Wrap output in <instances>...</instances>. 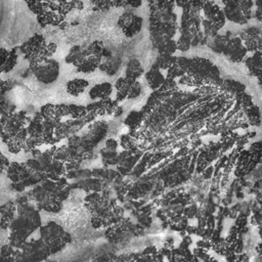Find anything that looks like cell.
<instances>
[{"label": "cell", "mask_w": 262, "mask_h": 262, "mask_svg": "<svg viewBox=\"0 0 262 262\" xmlns=\"http://www.w3.org/2000/svg\"><path fill=\"white\" fill-rule=\"evenodd\" d=\"M41 226L39 212L28 204L17 206L16 217L12 221L9 230V242L13 248L20 249L28 237Z\"/></svg>", "instance_id": "cell-1"}, {"label": "cell", "mask_w": 262, "mask_h": 262, "mask_svg": "<svg viewBox=\"0 0 262 262\" xmlns=\"http://www.w3.org/2000/svg\"><path fill=\"white\" fill-rule=\"evenodd\" d=\"M186 75L192 78L195 87L208 84L220 86L223 80L220 77L218 67L212 60L201 56L189 57V64Z\"/></svg>", "instance_id": "cell-2"}, {"label": "cell", "mask_w": 262, "mask_h": 262, "mask_svg": "<svg viewBox=\"0 0 262 262\" xmlns=\"http://www.w3.org/2000/svg\"><path fill=\"white\" fill-rule=\"evenodd\" d=\"M202 32L209 40L224 28L226 17L223 8L214 0H208L202 11Z\"/></svg>", "instance_id": "cell-3"}, {"label": "cell", "mask_w": 262, "mask_h": 262, "mask_svg": "<svg viewBox=\"0 0 262 262\" xmlns=\"http://www.w3.org/2000/svg\"><path fill=\"white\" fill-rule=\"evenodd\" d=\"M47 42L43 35L35 34L18 47L25 58L30 62L31 68L35 64L52 57L47 50Z\"/></svg>", "instance_id": "cell-4"}, {"label": "cell", "mask_w": 262, "mask_h": 262, "mask_svg": "<svg viewBox=\"0 0 262 262\" xmlns=\"http://www.w3.org/2000/svg\"><path fill=\"white\" fill-rule=\"evenodd\" d=\"M40 239L48 247L50 253H55L62 249L71 241V236L56 222L50 221L39 228Z\"/></svg>", "instance_id": "cell-5"}, {"label": "cell", "mask_w": 262, "mask_h": 262, "mask_svg": "<svg viewBox=\"0 0 262 262\" xmlns=\"http://www.w3.org/2000/svg\"><path fill=\"white\" fill-rule=\"evenodd\" d=\"M32 72L37 81L42 84L49 85L54 83L58 79L60 73V66L56 59L49 57L32 67Z\"/></svg>", "instance_id": "cell-6"}, {"label": "cell", "mask_w": 262, "mask_h": 262, "mask_svg": "<svg viewBox=\"0 0 262 262\" xmlns=\"http://www.w3.org/2000/svg\"><path fill=\"white\" fill-rule=\"evenodd\" d=\"M148 32L150 43L174 39L178 33V23L160 21L148 17Z\"/></svg>", "instance_id": "cell-7"}, {"label": "cell", "mask_w": 262, "mask_h": 262, "mask_svg": "<svg viewBox=\"0 0 262 262\" xmlns=\"http://www.w3.org/2000/svg\"><path fill=\"white\" fill-rule=\"evenodd\" d=\"M116 89V100L122 102L126 99H135L142 93V85L138 80L128 79L126 77H120L114 84Z\"/></svg>", "instance_id": "cell-8"}, {"label": "cell", "mask_w": 262, "mask_h": 262, "mask_svg": "<svg viewBox=\"0 0 262 262\" xmlns=\"http://www.w3.org/2000/svg\"><path fill=\"white\" fill-rule=\"evenodd\" d=\"M143 17L130 11L125 10L119 16L117 25L121 30L122 34L127 38H133L137 36L143 27Z\"/></svg>", "instance_id": "cell-9"}, {"label": "cell", "mask_w": 262, "mask_h": 262, "mask_svg": "<svg viewBox=\"0 0 262 262\" xmlns=\"http://www.w3.org/2000/svg\"><path fill=\"white\" fill-rule=\"evenodd\" d=\"M248 53L249 51L238 35L230 36L222 51V55H224L227 60L233 63L243 62Z\"/></svg>", "instance_id": "cell-10"}, {"label": "cell", "mask_w": 262, "mask_h": 262, "mask_svg": "<svg viewBox=\"0 0 262 262\" xmlns=\"http://www.w3.org/2000/svg\"><path fill=\"white\" fill-rule=\"evenodd\" d=\"M202 14L201 12L185 10L182 11L180 21L178 24V33L194 36L202 31Z\"/></svg>", "instance_id": "cell-11"}, {"label": "cell", "mask_w": 262, "mask_h": 262, "mask_svg": "<svg viewBox=\"0 0 262 262\" xmlns=\"http://www.w3.org/2000/svg\"><path fill=\"white\" fill-rule=\"evenodd\" d=\"M223 11L226 20L233 23L235 25H247L253 17L254 11H248L244 9L236 0H233L225 5H223Z\"/></svg>", "instance_id": "cell-12"}, {"label": "cell", "mask_w": 262, "mask_h": 262, "mask_svg": "<svg viewBox=\"0 0 262 262\" xmlns=\"http://www.w3.org/2000/svg\"><path fill=\"white\" fill-rule=\"evenodd\" d=\"M250 53L262 51V27L249 26L238 34Z\"/></svg>", "instance_id": "cell-13"}, {"label": "cell", "mask_w": 262, "mask_h": 262, "mask_svg": "<svg viewBox=\"0 0 262 262\" xmlns=\"http://www.w3.org/2000/svg\"><path fill=\"white\" fill-rule=\"evenodd\" d=\"M119 105L120 104L116 99L107 97L99 100H93L92 102L86 105V108L88 113H90L96 118L98 116H114Z\"/></svg>", "instance_id": "cell-14"}, {"label": "cell", "mask_w": 262, "mask_h": 262, "mask_svg": "<svg viewBox=\"0 0 262 262\" xmlns=\"http://www.w3.org/2000/svg\"><path fill=\"white\" fill-rule=\"evenodd\" d=\"M7 177L13 182H23L27 178H29L32 173L29 168L27 167L26 163H17V162H10L7 169H6Z\"/></svg>", "instance_id": "cell-15"}, {"label": "cell", "mask_w": 262, "mask_h": 262, "mask_svg": "<svg viewBox=\"0 0 262 262\" xmlns=\"http://www.w3.org/2000/svg\"><path fill=\"white\" fill-rule=\"evenodd\" d=\"M189 64V57L186 56H175L172 64L166 71L167 78L178 80L180 77L186 74Z\"/></svg>", "instance_id": "cell-16"}, {"label": "cell", "mask_w": 262, "mask_h": 262, "mask_svg": "<svg viewBox=\"0 0 262 262\" xmlns=\"http://www.w3.org/2000/svg\"><path fill=\"white\" fill-rule=\"evenodd\" d=\"M249 74L256 79L262 78V51L252 52L243 61Z\"/></svg>", "instance_id": "cell-17"}, {"label": "cell", "mask_w": 262, "mask_h": 262, "mask_svg": "<svg viewBox=\"0 0 262 262\" xmlns=\"http://www.w3.org/2000/svg\"><path fill=\"white\" fill-rule=\"evenodd\" d=\"M143 76L147 86L154 91L159 90L166 79V76L163 74L162 70H160L155 63L144 73Z\"/></svg>", "instance_id": "cell-18"}, {"label": "cell", "mask_w": 262, "mask_h": 262, "mask_svg": "<svg viewBox=\"0 0 262 262\" xmlns=\"http://www.w3.org/2000/svg\"><path fill=\"white\" fill-rule=\"evenodd\" d=\"M17 206L13 202H6L0 206V225L2 229H9L12 221L16 217Z\"/></svg>", "instance_id": "cell-19"}, {"label": "cell", "mask_w": 262, "mask_h": 262, "mask_svg": "<svg viewBox=\"0 0 262 262\" xmlns=\"http://www.w3.org/2000/svg\"><path fill=\"white\" fill-rule=\"evenodd\" d=\"M87 56L88 54L86 51V47H83L81 45H74L67 53L64 61L68 64H72L75 68H78L86 59Z\"/></svg>", "instance_id": "cell-20"}, {"label": "cell", "mask_w": 262, "mask_h": 262, "mask_svg": "<svg viewBox=\"0 0 262 262\" xmlns=\"http://www.w3.org/2000/svg\"><path fill=\"white\" fill-rule=\"evenodd\" d=\"M114 91V85L110 82H101L93 85L89 91L88 95L92 100H99L103 98L111 97Z\"/></svg>", "instance_id": "cell-21"}, {"label": "cell", "mask_w": 262, "mask_h": 262, "mask_svg": "<svg viewBox=\"0 0 262 262\" xmlns=\"http://www.w3.org/2000/svg\"><path fill=\"white\" fill-rule=\"evenodd\" d=\"M145 73V70L142 66V63L140 62V60L136 57H131L128 59V61L126 62V67H125V76L128 79H132V80H138L139 78H141Z\"/></svg>", "instance_id": "cell-22"}, {"label": "cell", "mask_w": 262, "mask_h": 262, "mask_svg": "<svg viewBox=\"0 0 262 262\" xmlns=\"http://www.w3.org/2000/svg\"><path fill=\"white\" fill-rule=\"evenodd\" d=\"M89 86V81L84 78H74L67 82L66 91L74 97H78L85 92Z\"/></svg>", "instance_id": "cell-23"}, {"label": "cell", "mask_w": 262, "mask_h": 262, "mask_svg": "<svg viewBox=\"0 0 262 262\" xmlns=\"http://www.w3.org/2000/svg\"><path fill=\"white\" fill-rule=\"evenodd\" d=\"M150 14L175 11V0H146Z\"/></svg>", "instance_id": "cell-24"}, {"label": "cell", "mask_w": 262, "mask_h": 262, "mask_svg": "<svg viewBox=\"0 0 262 262\" xmlns=\"http://www.w3.org/2000/svg\"><path fill=\"white\" fill-rule=\"evenodd\" d=\"M152 48L157 51V54H165V55H174L177 51L176 39H168L164 41H160L151 44Z\"/></svg>", "instance_id": "cell-25"}, {"label": "cell", "mask_w": 262, "mask_h": 262, "mask_svg": "<svg viewBox=\"0 0 262 262\" xmlns=\"http://www.w3.org/2000/svg\"><path fill=\"white\" fill-rule=\"evenodd\" d=\"M86 51H87L88 55L94 56V57H98L100 59H102L103 57L107 56L108 54H112L111 52L107 51V49L105 48L103 42L99 41V40L92 41L90 44H88L86 46Z\"/></svg>", "instance_id": "cell-26"}, {"label": "cell", "mask_w": 262, "mask_h": 262, "mask_svg": "<svg viewBox=\"0 0 262 262\" xmlns=\"http://www.w3.org/2000/svg\"><path fill=\"white\" fill-rule=\"evenodd\" d=\"M229 32H227V34H217L214 37H212L211 39L208 40V45L210 46V48L212 49V51L216 52V53H220L222 54L223 48L227 42V40L229 39V37L231 36L230 34H228Z\"/></svg>", "instance_id": "cell-27"}, {"label": "cell", "mask_w": 262, "mask_h": 262, "mask_svg": "<svg viewBox=\"0 0 262 262\" xmlns=\"http://www.w3.org/2000/svg\"><path fill=\"white\" fill-rule=\"evenodd\" d=\"M101 60L102 59H100L98 57H94V56L88 55L86 57V59L78 68H76V70H77L78 73L91 74V73L95 72L98 69V67L101 63Z\"/></svg>", "instance_id": "cell-28"}, {"label": "cell", "mask_w": 262, "mask_h": 262, "mask_svg": "<svg viewBox=\"0 0 262 262\" xmlns=\"http://www.w3.org/2000/svg\"><path fill=\"white\" fill-rule=\"evenodd\" d=\"M220 87L222 90L229 92L233 95H236L243 91H246V85L234 79H224L222 80Z\"/></svg>", "instance_id": "cell-29"}, {"label": "cell", "mask_w": 262, "mask_h": 262, "mask_svg": "<svg viewBox=\"0 0 262 262\" xmlns=\"http://www.w3.org/2000/svg\"><path fill=\"white\" fill-rule=\"evenodd\" d=\"M244 113L246 115V118L248 119V124L250 126H259L261 124V114H260V108L256 104H251L247 107H245Z\"/></svg>", "instance_id": "cell-30"}, {"label": "cell", "mask_w": 262, "mask_h": 262, "mask_svg": "<svg viewBox=\"0 0 262 262\" xmlns=\"http://www.w3.org/2000/svg\"><path fill=\"white\" fill-rule=\"evenodd\" d=\"M18 47H14L12 49L9 50V54L4 62V64L0 68V71L2 74H7L9 72H11L15 66L17 64V60H18Z\"/></svg>", "instance_id": "cell-31"}, {"label": "cell", "mask_w": 262, "mask_h": 262, "mask_svg": "<svg viewBox=\"0 0 262 262\" xmlns=\"http://www.w3.org/2000/svg\"><path fill=\"white\" fill-rule=\"evenodd\" d=\"M142 118H143L142 112L131 111L125 118L124 123H125V125H127L129 127L130 130H135L140 125Z\"/></svg>", "instance_id": "cell-32"}, {"label": "cell", "mask_w": 262, "mask_h": 262, "mask_svg": "<svg viewBox=\"0 0 262 262\" xmlns=\"http://www.w3.org/2000/svg\"><path fill=\"white\" fill-rule=\"evenodd\" d=\"M192 38H193V36L179 33V36L176 40L177 51L187 52L192 47Z\"/></svg>", "instance_id": "cell-33"}, {"label": "cell", "mask_w": 262, "mask_h": 262, "mask_svg": "<svg viewBox=\"0 0 262 262\" xmlns=\"http://www.w3.org/2000/svg\"><path fill=\"white\" fill-rule=\"evenodd\" d=\"M87 114H88V112H87L86 105L74 104V103L69 104V117L71 119H78V120L84 121Z\"/></svg>", "instance_id": "cell-34"}, {"label": "cell", "mask_w": 262, "mask_h": 262, "mask_svg": "<svg viewBox=\"0 0 262 262\" xmlns=\"http://www.w3.org/2000/svg\"><path fill=\"white\" fill-rule=\"evenodd\" d=\"M175 54L174 55H165V54H157V57L155 59V64L162 71H167L169 69V67L172 64L174 58H175Z\"/></svg>", "instance_id": "cell-35"}, {"label": "cell", "mask_w": 262, "mask_h": 262, "mask_svg": "<svg viewBox=\"0 0 262 262\" xmlns=\"http://www.w3.org/2000/svg\"><path fill=\"white\" fill-rule=\"evenodd\" d=\"M93 8L99 11H107L113 8V0H90Z\"/></svg>", "instance_id": "cell-36"}, {"label": "cell", "mask_w": 262, "mask_h": 262, "mask_svg": "<svg viewBox=\"0 0 262 262\" xmlns=\"http://www.w3.org/2000/svg\"><path fill=\"white\" fill-rule=\"evenodd\" d=\"M120 145L125 150H130L134 146V141L129 134H123L120 138Z\"/></svg>", "instance_id": "cell-37"}, {"label": "cell", "mask_w": 262, "mask_h": 262, "mask_svg": "<svg viewBox=\"0 0 262 262\" xmlns=\"http://www.w3.org/2000/svg\"><path fill=\"white\" fill-rule=\"evenodd\" d=\"M207 1L208 0H189L188 10L195 11V12H201ZM183 11H185V10H183Z\"/></svg>", "instance_id": "cell-38"}, {"label": "cell", "mask_w": 262, "mask_h": 262, "mask_svg": "<svg viewBox=\"0 0 262 262\" xmlns=\"http://www.w3.org/2000/svg\"><path fill=\"white\" fill-rule=\"evenodd\" d=\"M176 88H177L176 80L166 77L165 82L163 83V85L161 86V88L159 90H161V91H168V90H175Z\"/></svg>", "instance_id": "cell-39"}, {"label": "cell", "mask_w": 262, "mask_h": 262, "mask_svg": "<svg viewBox=\"0 0 262 262\" xmlns=\"http://www.w3.org/2000/svg\"><path fill=\"white\" fill-rule=\"evenodd\" d=\"M124 8L126 7H131V8H139L142 3L143 0H122Z\"/></svg>", "instance_id": "cell-40"}, {"label": "cell", "mask_w": 262, "mask_h": 262, "mask_svg": "<svg viewBox=\"0 0 262 262\" xmlns=\"http://www.w3.org/2000/svg\"><path fill=\"white\" fill-rule=\"evenodd\" d=\"M9 161L8 159L2 154V151L0 150V174L3 173L4 171H6L8 165H9Z\"/></svg>", "instance_id": "cell-41"}, {"label": "cell", "mask_w": 262, "mask_h": 262, "mask_svg": "<svg viewBox=\"0 0 262 262\" xmlns=\"http://www.w3.org/2000/svg\"><path fill=\"white\" fill-rule=\"evenodd\" d=\"M104 144H105L104 147L107 148V149H111V150H116L117 147H118V145H119L118 141H117L116 139H114V138H108V139H106L105 142H104Z\"/></svg>", "instance_id": "cell-42"}, {"label": "cell", "mask_w": 262, "mask_h": 262, "mask_svg": "<svg viewBox=\"0 0 262 262\" xmlns=\"http://www.w3.org/2000/svg\"><path fill=\"white\" fill-rule=\"evenodd\" d=\"M72 10H82L84 8V3L82 0H69Z\"/></svg>", "instance_id": "cell-43"}, {"label": "cell", "mask_w": 262, "mask_h": 262, "mask_svg": "<svg viewBox=\"0 0 262 262\" xmlns=\"http://www.w3.org/2000/svg\"><path fill=\"white\" fill-rule=\"evenodd\" d=\"M175 5L178 8H181L183 10H188L189 0H175Z\"/></svg>", "instance_id": "cell-44"}, {"label": "cell", "mask_w": 262, "mask_h": 262, "mask_svg": "<svg viewBox=\"0 0 262 262\" xmlns=\"http://www.w3.org/2000/svg\"><path fill=\"white\" fill-rule=\"evenodd\" d=\"M9 54V50L6 49V48H0V68L4 64L7 56Z\"/></svg>", "instance_id": "cell-45"}, {"label": "cell", "mask_w": 262, "mask_h": 262, "mask_svg": "<svg viewBox=\"0 0 262 262\" xmlns=\"http://www.w3.org/2000/svg\"><path fill=\"white\" fill-rule=\"evenodd\" d=\"M253 15L256 17V19L262 25V7H255V10L253 12Z\"/></svg>", "instance_id": "cell-46"}, {"label": "cell", "mask_w": 262, "mask_h": 262, "mask_svg": "<svg viewBox=\"0 0 262 262\" xmlns=\"http://www.w3.org/2000/svg\"><path fill=\"white\" fill-rule=\"evenodd\" d=\"M47 50H48V52L50 53V55L52 56L55 52H56V49H57V45L54 43V42H49V43H47Z\"/></svg>", "instance_id": "cell-47"}, {"label": "cell", "mask_w": 262, "mask_h": 262, "mask_svg": "<svg viewBox=\"0 0 262 262\" xmlns=\"http://www.w3.org/2000/svg\"><path fill=\"white\" fill-rule=\"evenodd\" d=\"M256 251H257V254H258V255L261 257V259H262V242L257 245Z\"/></svg>", "instance_id": "cell-48"}, {"label": "cell", "mask_w": 262, "mask_h": 262, "mask_svg": "<svg viewBox=\"0 0 262 262\" xmlns=\"http://www.w3.org/2000/svg\"><path fill=\"white\" fill-rule=\"evenodd\" d=\"M257 81H258V85H259L260 89L262 90V78H259V79H257Z\"/></svg>", "instance_id": "cell-49"}, {"label": "cell", "mask_w": 262, "mask_h": 262, "mask_svg": "<svg viewBox=\"0 0 262 262\" xmlns=\"http://www.w3.org/2000/svg\"><path fill=\"white\" fill-rule=\"evenodd\" d=\"M231 1H233V0H221V2H222L223 5H225V4H227V3L231 2Z\"/></svg>", "instance_id": "cell-50"}, {"label": "cell", "mask_w": 262, "mask_h": 262, "mask_svg": "<svg viewBox=\"0 0 262 262\" xmlns=\"http://www.w3.org/2000/svg\"><path fill=\"white\" fill-rule=\"evenodd\" d=\"M259 235H260V237H261V239H262V225H261L260 228H259Z\"/></svg>", "instance_id": "cell-51"}, {"label": "cell", "mask_w": 262, "mask_h": 262, "mask_svg": "<svg viewBox=\"0 0 262 262\" xmlns=\"http://www.w3.org/2000/svg\"><path fill=\"white\" fill-rule=\"evenodd\" d=\"M1 74H2V73H1V71H0V75H1ZM0 79H1V78H0Z\"/></svg>", "instance_id": "cell-52"}, {"label": "cell", "mask_w": 262, "mask_h": 262, "mask_svg": "<svg viewBox=\"0 0 262 262\" xmlns=\"http://www.w3.org/2000/svg\"><path fill=\"white\" fill-rule=\"evenodd\" d=\"M24 1H25V2H26V1H27V0H24Z\"/></svg>", "instance_id": "cell-53"}]
</instances>
